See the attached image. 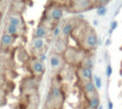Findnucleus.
<instances>
[{"label":"nucleus","instance_id":"nucleus-1","mask_svg":"<svg viewBox=\"0 0 122 109\" xmlns=\"http://www.w3.org/2000/svg\"><path fill=\"white\" fill-rule=\"evenodd\" d=\"M65 101V95L61 87L52 84L44 102V109H62Z\"/></svg>","mask_w":122,"mask_h":109},{"label":"nucleus","instance_id":"nucleus-2","mask_svg":"<svg viewBox=\"0 0 122 109\" xmlns=\"http://www.w3.org/2000/svg\"><path fill=\"white\" fill-rule=\"evenodd\" d=\"M80 49L84 51H91L96 48L98 44V37L95 32L91 29H84L82 34L79 37Z\"/></svg>","mask_w":122,"mask_h":109},{"label":"nucleus","instance_id":"nucleus-3","mask_svg":"<svg viewBox=\"0 0 122 109\" xmlns=\"http://www.w3.org/2000/svg\"><path fill=\"white\" fill-rule=\"evenodd\" d=\"M83 52L84 50H82L81 49H78L74 47H68L63 54L65 63H68L71 65L79 66L85 56Z\"/></svg>","mask_w":122,"mask_h":109},{"label":"nucleus","instance_id":"nucleus-4","mask_svg":"<svg viewBox=\"0 0 122 109\" xmlns=\"http://www.w3.org/2000/svg\"><path fill=\"white\" fill-rule=\"evenodd\" d=\"M29 69L32 76L35 78L43 76L45 72V65L44 60L38 57H33L29 60Z\"/></svg>","mask_w":122,"mask_h":109},{"label":"nucleus","instance_id":"nucleus-5","mask_svg":"<svg viewBox=\"0 0 122 109\" xmlns=\"http://www.w3.org/2000/svg\"><path fill=\"white\" fill-rule=\"evenodd\" d=\"M79 83L80 84V88H81L82 92H83L87 101L96 97V96H99L98 92H97V88L93 81L85 82H79Z\"/></svg>","mask_w":122,"mask_h":109},{"label":"nucleus","instance_id":"nucleus-6","mask_svg":"<svg viewBox=\"0 0 122 109\" xmlns=\"http://www.w3.org/2000/svg\"><path fill=\"white\" fill-rule=\"evenodd\" d=\"M76 76L79 82H85L93 81V70L91 68L78 66L76 70Z\"/></svg>","mask_w":122,"mask_h":109},{"label":"nucleus","instance_id":"nucleus-7","mask_svg":"<svg viewBox=\"0 0 122 109\" xmlns=\"http://www.w3.org/2000/svg\"><path fill=\"white\" fill-rule=\"evenodd\" d=\"M63 9L57 5H52L47 10L46 19L53 22H58L63 17Z\"/></svg>","mask_w":122,"mask_h":109},{"label":"nucleus","instance_id":"nucleus-8","mask_svg":"<svg viewBox=\"0 0 122 109\" xmlns=\"http://www.w3.org/2000/svg\"><path fill=\"white\" fill-rule=\"evenodd\" d=\"M71 7L74 12H82L92 9L94 4L90 0H72Z\"/></svg>","mask_w":122,"mask_h":109},{"label":"nucleus","instance_id":"nucleus-9","mask_svg":"<svg viewBox=\"0 0 122 109\" xmlns=\"http://www.w3.org/2000/svg\"><path fill=\"white\" fill-rule=\"evenodd\" d=\"M64 63H65L64 57L62 54H59L54 53L50 55L49 58V65L52 71H59L63 66Z\"/></svg>","mask_w":122,"mask_h":109},{"label":"nucleus","instance_id":"nucleus-10","mask_svg":"<svg viewBox=\"0 0 122 109\" xmlns=\"http://www.w3.org/2000/svg\"><path fill=\"white\" fill-rule=\"evenodd\" d=\"M77 24L74 19H70L61 28V34L63 37H69L73 34L74 30L76 29Z\"/></svg>","mask_w":122,"mask_h":109},{"label":"nucleus","instance_id":"nucleus-11","mask_svg":"<svg viewBox=\"0 0 122 109\" xmlns=\"http://www.w3.org/2000/svg\"><path fill=\"white\" fill-rule=\"evenodd\" d=\"M67 48H68V45H67L64 38L62 37L58 38L55 42V44H54V53L63 55L64 53L67 49Z\"/></svg>","mask_w":122,"mask_h":109},{"label":"nucleus","instance_id":"nucleus-12","mask_svg":"<svg viewBox=\"0 0 122 109\" xmlns=\"http://www.w3.org/2000/svg\"><path fill=\"white\" fill-rule=\"evenodd\" d=\"M15 39L16 37L4 33L1 39H0V44H1V46L3 48H9L10 46H12L14 44Z\"/></svg>","mask_w":122,"mask_h":109},{"label":"nucleus","instance_id":"nucleus-13","mask_svg":"<svg viewBox=\"0 0 122 109\" xmlns=\"http://www.w3.org/2000/svg\"><path fill=\"white\" fill-rule=\"evenodd\" d=\"M6 24H9L10 25L13 26H15V27L18 28H21L23 25V20H22V18H21L20 15L19 14H10L9 16L7 19V23Z\"/></svg>","mask_w":122,"mask_h":109},{"label":"nucleus","instance_id":"nucleus-14","mask_svg":"<svg viewBox=\"0 0 122 109\" xmlns=\"http://www.w3.org/2000/svg\"><path fill=\"white\" fill-rule=\"evenodd\" d=\"M49 34V29L47 26L44 25L43 24H40L39 25L37 26L34 31V37L35 38H42V39H45L46 36Z\"/></svg>","mask_w":122,"mask_h":109},{"label":"nucleus","instance_id":"nucleus-15","mask_svg":"<svg viewBox=\"0 0 122 109\" xmlns=\"http://www.w3.org/2000/svg\"><path fill=\"white\" fill-rule=\"evenodd\" d=\"M32 49L35 51H41L45 46V39L34 37L31 43Z\"/></svg>","mask_w":122,"mask_h":109},{"label":"nucleus","instance_id":"nucleus-16","mask_svg":"<svg viewBox=\"0 0 122 109\" xmlns=\"http://www.w3.org/2000/svg\"><path fill=\"white\" fill-rule=\"evenodd\" d=\"M20 30L21 28H18L15 27V26L10 25L9 24H6L5 26H4V33L7 34H10V35L14 36V37H18L20 34Z\"/></svg>","mask_w":122,"mask_h":109},{"label":"nucleus","instance_id":"nucleus-17","mask_svg":"<svg viewBox=\"0 0 122 109\" xmlns=\"http://www.w3.org/2000/svg\"><path fill=\"white\" fill-rule=\"evenodd\" d=\"M87 102H88L87 106H88L90 109H97L100 106V99L99 96H96V97L90 99V100L87 101Z\"/></svg>","mask_w":122,"mask_h":109},{"label":"nucleus","instance_id":"nucleus-18","mask_svg":"<svg viewBox=\"0 0 122 109\" xmlns=\"http://www.w3.org/2000/svg\"><path fill=\"white\" fill-rule=\"evenodd\" d=\"M79 66H83V67H88V68L93 69L94 66V61L92 60V58L89 56H85V58L83 59L81 64Z\"/></svg>","mask_w":122,"mask_h":109},{"label":"nucleus","instance_id":"nucleus-19","mask_svg":"<svg viewBox=\"0 0 122 109\" xmlns=\"http://www.w3.org/2000/svg\"><path fill=\"white\" fill-rule=\"evenodd\" d=\"M7 103V94L4 89L0 88V107H3Z\"/></svg>","mask_w":122,"mask_h":109},{"label":"nucleus","instance_id":"nucleus-20","mask_svg":"<svg viewBox=\"0 0 122 109\" xmlns=\"http://www.w3.org/2000/svg\"><path fill=\"white\" fill-rule=\"evenodd\" d=\"M107 9L105 6H99V8L97 9V14L100 16H103L106 14Z\"/></svg>","mask_w":122,"mask_h":109},{"label":"nucleus","instance_id":"nucleus-21","mask_svg":"<svg viewBox=\"0 0 122 109\" xmlns=\"http://www.w3.org/2000/svg\"><path fill=\"white\" fill-rule=\"evenodd\" d=\"M94 83H95V87H96L97 90H98V89H100V87H101V86H102V84H101V78L95 76V82H94Z\"/></svg>","mask_w":122,"mask_h":109},{"label":"nucleus","instance_id":"nucleus-22","mask_svg":"<svg viewBox=\"0 0 122 109\" xmlns=\"http://www.w3.org/2000/svg\"><path fill=\"white\" fill-rule=\"evenodd\" d=\"M112 74V67L110 65H108L106 67V76L107 77H110V76H111Z\"/></svg>","mask_w":122,"mask_h":109},{"label":"nucleus","instance_id":"nucleus-23","mask_svg":"<svg viewBox=\"0 0 122 109\" xmlns=\"http://www.w3.org/2000/svg\"><path fill=\"white\" fill-rule=\"evenodd\" d=\"M107 2H109V0H97V1H96V4H95V5L104 6Z\"/></svg>","mask_w":122,"mask_h":109},{"label":"nucleus","instance_id":"nucleus-24","mask_svg":"<svg viewBox=\"0 0 122 109\" xmlns=\"http://www.w3.org/2000/svg\"><path fill=\"white\" fill-rule=\"evenodd\" d=\"M108 108L109 109L113 108V103H112V102H110V101H109V102H108Z\"/></svg>","mask_w":122,"mask_h":109},{"label":"nucleus","instance_id":"nucleus-25","mask_svg":"<svg viewBox=\"0 0 122 109\" xmlns=\"http://www.w3.org/2000/svg\"><path fill=\"white\" fill-rule=\"evenodd\" d=\"M3 16H4V14H3L2 11H0V23H1V21L3 19Z\"/></svg>","mask_w":122,"mask_h":109},{"label":"nucleus","instance_id":"nucleus-26","mask_svg":"<svg viewBox=\"0 0 122 109\" xmlns=\"http://www.w3.org/2000/svg\"><path fill=\"white\" fill-rule=\"evenodd\" d=\"M24 109H36V108H34V107H30V106H28L27 105Z\"/></svg>","mask_w":122,"mask_h":109},{"label":"nucleus","instance_id":"nucleus-27","mask_svg":"<svg viewBox=\"0 0 122 109\" xmlns=\"http://www.w3.org/2000/svg\"><path fill=\"white\" fill-rule=\"evenodd\" d=\"M90 1L94 4V5H95V4H96V1H97V0H90Z\"/></svg>","mask_w":122,"mask_h":109},{"label":"nucleus","instance_id":"nucleus-28","mask_svg":"<svg viewBox=\"0 0 122 109\" xmlns=\"http://www.w3.org/2000/svg\"><path fill=\"white\" fill-rule=\"evenodd\" d=\"M82 109H90V107H88V106H86V107H83V108H82Z\"/></svg>","mask_w":122,"mask_h":109},{"label":"nucleus","instance_id":"nucleus-29","mask_svg":"<svg viewBox=\"0 0 122 109\" xmlns=\"http://www.w3.org/2000/svg\"><path fill=\"white\" fill-rule=\"evenodd\" d=\"M120 76L122 77V68L120 69Z\"/></svg>","mask_w":122,"mask_h":109},{"label":"nucleus","instance_id":"nucleus-30","mask_svg":"<svg viewBox=\"0 0 122 109\" xmlns=\"http://www.w3.org/2000/svg\"><path fill=\"white\" fill-rule=\"evenodd\" d=\"M97 109H103V106H102V105H100V107H98V108H97Z\"/></svg>","mask_w":122,"mask_h":109},{"label":"nucleus","instance_id":"nucleus-31","mask_svg":"<svg viewBox=\"0 0 122 109\" xmlns=\"http://www.w3.org/2000/svg\"><path fill=\"white\" fill-rule=\"evenodd\" d=\"M121 94H122V93H121Z\"/></svg>","mask_w":122,"mask_h":109}]
</instances>
